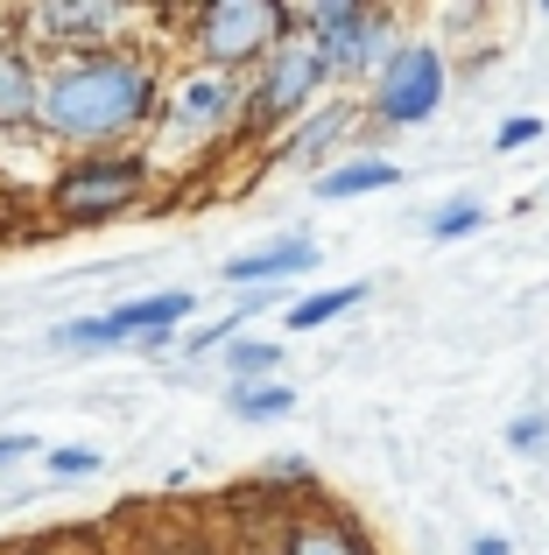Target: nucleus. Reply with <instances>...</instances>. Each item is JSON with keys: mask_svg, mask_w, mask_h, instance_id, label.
Here are the masks:
<instances>
[{"mask_svg": "<svg viewBox=\"0 0 549 555\" xmlns=\"http://www.w3.org/2000/svg\"><path fill=\"white\" fill-rule=\"evenodd\" d=\"M226 366H233V379H254V373H282V352H274V345H233V352H226Z\"/></svg>", "mask_w": 549, "mask_h": 555, "instance_id": "obj_16", "label": "nucleus"}, {"mask_svg": "<svg viewBox=\"0 0 549 555\" xmlns=\"http://www.w3.org/2000/svg\"><path fill=\"white\" fill-rule=\"evenodd\" d=\"M395 163H345L324 177V197H359V190H395Z\"/></svg>", "mask_w": 549, "mask_h": 555, "instance_id": "obj_13", "label": "nucleus"}, {"mask_svg": "<svg viewBox=\"0 0 549 555\" xmlns=\"http://www.w3.org/2000/svg\"><path fill=\"white\" fill-rule=\"evenodd\" d=\"M508 450H549V415H522L508 429Z\"/></svg>", "mask_w": 549, "mask_h": 555, "instance_id": "obj_18", "label": "nucleus"}, {"mask_svg": "<svg viewBox=\"0 0 549 555\" xmlns=\"http://www.w3.org/2000/svg\"><path fill=\"white\" fill-rule=\"evenodd\" d=\"M480 204H465V197H458L451 204V211H437V218H430V232H437V240H465V232H480Z\"/></svg>", "mask_w": 549, "mask_h": 555, "instance_id": "obj_17", "label": "nucleus"}, {"mask_svg": "<svg viewBox=\"0 0 549 555\" xmlns=\"http://www.w3.org/2000/svg\"><path fill=\"white\" fill-rule=\"evenodd\" d=\"M177 113L191 127H226L240 113V85H233V70H197V78H183L177 85Z\"/></svg>", "mask_w": 549, "mask_h": 555, "instance_id": "obj_7", "label": "nucleus"}, {"mask_svg": "<svg viewBox=\"0 0 549 555\" xmlns=\"http://www.w3.org/2000/svg\"><path fill=\"white\" fill-rule=\"evenodd\" d=\"M177 317H191V296H183V288H169V296L120 302V310L92 317V324H64V331H50V345H127V338H149V345H163Z\"/></svg>", "mask_w": 549, "mask_h": 555, "instance_id": "obj_5", "label": "nucleus"}, {"mask_svg": "<svg viewBox=\"0 0 549 555\" xmlns=\"http://www.w3.org/2000/svg\"><path fill=\"white\" fill-rule=\"evenodd\" d=\"M50 472L56 478H85V472H99V457L92 450H50Z\"/></svg>", "mask_w": 549, "mask_h": 555, "instance_id": "obj_19", "label": "nucleus"}, {"mask_svg": "<svg viewBox=\"0 0 549 555\" xmlns=\"http://www.w3.org/2000/svg\"><path fill=\"white\" fill-rule=\"evenodd\" d=\"M141 197V163H127V155H92V163H78V169H64L50 190V204L71 218V225H92V218H113V211H127V204Z\"/></svg>", "mask_w": 549, "mask_h": 555, "instance_id": "obj_4", "label": "nucleus"}, {"mask_svg": "<svg viewBox=\"0 0 549 555\" xmlns=\"http://www.w3.org/2000/svg\"><path fill=\"white\" fill-rule=\"evenodd\" d=\"M155 106V70L127 50H85L42 78L36 120L64 141H113L127 127H141Z\"/></svg>", "mask_w": 549, "mask_h": 555, "instance_id": "obj_1", "label": "nucleus"}, {"mask_svg": "<svg viewBox=\"0 0 549 555\" xmlns=\"http://www.w3.org/2000/svg\"><path fill=\"white\" fill-rule=\"evenodd\" d=\"M289 555H373L359 534H345L339 520H303L296 534H289Z\"/></svg>", "mask_w": 549, "mask_h": 555, "instance_id": "obj_12", "label": "nucleus"}, {"mask_svg": "<svg viewBox=\"0 0 549 555\" xmlns=\"http://www.w3.org/2000/svg\"><path fill=\"white\" fill-rule=\"evenodd\" d=\"M536 134H542V120H508L494 149H522V141H536Z\"/></svg>", "mask_w": 549, "mask_h": 555, "instance_id": "obj_20", "label": "nucleus"}, {"mask_svg": "<svg viewBox=\"0 0 549 555\" xmlns=\"http://www.w3.org/2000/svg\"><path fill=\"white\" fill-rule=\"evenodd\" d=\"M28 22L50 28L56 42H106V28L120 22V8H99V0H85V8H36Z\"/></svg>", "mask_w": 549, "mask_h": 555, "instance_id": "obj_10", "label": "nucleus"}, {"mask_svg": "<svg viewBox=\"0 0 549 555\" xmlns=\"http://www.w3.org/2000/svg\"><path fill=\"white\" fill-rule=\"evenodd\" d=\"M28 450H36V443H28V436H0V464H14V457H28Z\"/></svg>", "mask_w": 549, "mask_h": 555, "instance_id": "obj_21", "label": "nucleus"}, {"mask_svg": "<svg viewBox=\"0 0 549 555\" xmlns=\"http://www.w3.org/2000/svg\"><path fill=\"white\" fill-rule=\"evenodd\" d=\"M472 555H508V542L500 534H472Z\"/></svg>", "mask_w": 549, "mask_h": 555, "instance_id": "obj_22", "label": "nucleus"}, {"mask_svg": "<svg viewBox=\"0 0 549 555\" xmlns=\"http://www.w3.org/2000/svg\"><path fill=\"white\" fill-rule=\"evenodd\" d=\"M345 134V106H331V113H317L310 127H303L296 141H289V163H317L324 155V141H339Z\"/></svg>", "mask_w": 549, "mask_h": 555, "instance_id": "obj_15", "label": "nucleus"}, {"mask_svg": "<svg viewBox=\"0 0 549 555\" xmlns=\"http://www.w3.org/2000/svg\"><path fill=\"white\" fill-rule=\"evenodd\" d=\"M444 99V56L430 50V42H401V50H387L381 64V85H373V113L395 127L409 120H430Z\"/></svg>", "mask_w": 549, "mask_h": 555, "instance_id": "obj_3", "label": "nucleus"}, {"mask_svg": "<svg viewBox=\"0 0 549 555\" xmlns=\"http://www.w3.org/2000/svg\"><path fill=\"white\" fill-rule=\"evenodd\" d=\"M289 42V8L282 0H219V8L197 14V50H205L212 70L254 64L261 50H282Z\"/></svg>", "mask_w": 549, "mask_h": 555, "instance_id": "obj_2", "label": "nucleus"}, {"mask_svg": "<svg viewBox=\"0 0 549 555\" xmlns=\"http://www.w3.org/2000/svg\"><path fill=\"white\" fill-rule=\"evenodd\" d=\"M36 99H42V78L28 70V56L14 42H0V127L36 120Z\"/></svg>", "mask_w": 549, "mask_h": 555, "instance_id": "obj_9", "label": "nucleus"}, {"mask_svg": "<svg viewBox=\"0 0 549 555\" xmlns=\"http://www.w3.org/2000/svg\"><path fill=\"white\" fill-rule=\"evenodd\" d=\"M359 296H367L359 282H353V288H331V296H303L296 310H289V331H317V324H331V317H345Z\"/></svg>", "mask_w": 549, "mask_h": 555, "instance_id": "obj_14", "label": "nucleus"}, {"mask_svg": "<svg viewBox=\"0 0 549 555\" xmlns=\"http://www.w3.org/2000/svg\"><path fill=\"white\" fill-rule=\"evenodd\" d=\"M324 56L310 50V42H282L274 50V64H268V78L254 85V99H247V113L254 120H282V113H296V106H310L317 92H324Z\"/></svg>", "mask_w": 549, "mask_h": 555, "instance_id": "obj_6", "label": "nucleus"}, {"mask_svg": "<svg viewBox=\"0 0 549 555\" xmlns=\"http://www.w3.org/2000/svg\"><path fill=\"white\" fill-rule=\"evenodd\" d=\"M233 415H247V422H274V415H289L296 408V393L282 387V379H233Z\"/></svg>", "mask_w": 549, "mask_h": 555, "instance_id": "obj_11", "label": "nucleus"}, {"mask_svg": "<svg viewBox=\"0 0 549 555\" xmlns=\"http://www.w3.org/2000/svg\"><path fill=\"white\" fill-rule=\"evenodd\" d=\"M303 268H317V246H310V240H274V246H254V254L226 260V282L254 288V282H274V274H303Z\"/></svg>", "mask_w": 549, "mask_h": 555, "instance_id": "obj_8", "label": "nucleus"}]
</instances>
